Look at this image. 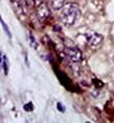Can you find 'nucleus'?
Masks as SVG:
<instances>
[{"label": "nucleus", "instance_id": "nucleus-10", "mask_svg": "<svg viewBox=\"0 0 114 123\" xmlns=\"http://www.w3.org/2000/svg\"><path fill=\"white\" fill-rule=\"evenodd\" d=\"M58 110L60 111H65V108H64V106L61 103H58Z\"/></svg>", "mask_w": 114, "mask_h": 123}, {"label": "nucleus", "instance_id": "nucleus-3", "mask_svg": "<svg viewBox=\"0 0 114 123\" xmlns=\"http://www.w3.org/2000/svg\"><path fill=\"white\" fill-rule=\"evenodd\" d=\"M36 16H37L38 20L40 21L41 23L45 22L47 19L49 18V16H50V11H49L48 6H47V5L44 3V2L37 6V11H36Z\"/></svg>", "mask_w": 114, "mask_h": 123}, {"label": "nucleus", "instance_id": "nucleus-1", "mask_svg": "<svg viewBox=\"0 0 114 123\" xmlns=\"http://www.w3.org/2000/svg\"><path fill=\"white\" fill-rule=\"evenodd\" d=\"M79 5L76 3H66L61 11V20L66 26H71L76 23L77 18L80 17Z\"/></svg>", "mask_w": 114, "mask_h": 123}, {"label": "nucleus", "instance_id": "nucleus-4", "mask_svg": "<svg viewBox=\"0 0 114 123\" xmlns=\"http://www.w3.org/2000/svg\"><path fill=\"white\" fill-rule=\"evenodd\" d=\"M102 41H103V36L97 34V33H92V34L88 35V37H87V43L90 46L98 45Z\"/></svg>", "mask_w": 114, "mask_h": 123}, {"label": "nucleus", "instance_id": "nucleus-2", "mask_svg": "<svg viewBox=\"0 0 114 123\" xmlns=\"http://www.w3.org/2000/svg\"><path fill=\"white\" fill-rule=\"evenodd\" d=\"M64 55L72 63H77L82 60V53L77 47H66L64 49Z\"/></svg>", "mask_w": 114, "mask_h": 123}, {"label": "nucleus", "instance_id": "nucleus-11", "mask_svg": "<svg viewBox=\"0 0 114 123\" xmlns=\"http://www.w3.org/2000/svg\"><path fill=\"white\" fill-rule=\"evenodd\" d=\"M34 2H35L36 6H38V5H40L41 3H43V0H34Z\"/></svg>", "mask_w": 114, "mask_h": 123}, {"label": "nucleus", "instance_id": "nucleus-9", "mask_svg": "<svg viewBox=\"0 0 114 123\" xmlns=\"http://www.w3.org/2000/svg\"><path fill=\"white\" fill-rule=\"evenodd\" d=\"M1 24H2V26H3V27H4V30H5V32H6V34H7V36H9V37H11V34H10V30H9V29H7V26H6V25H5V23H4V22H3V21H2V20H1Z\"/></svg>", "mask_w": 114, "mask_h": 123}, {"label": "nucleus", "instance_id": "nucleus-8", "mask_svg": "<svg viewBox=\"0 0 114 123\" xmlns=\"http://www.w3.org/2000/svg\"><path fill=\"white\" fill-rule=\"evenodd\" d=\"M24 110H25L26 111H32L33 110H34V105H33V103H28V104H25L24 105Z\"/></svg>", "mask_w": 114, "mask_h": 123}, {"label": "nucleus", "instance_id": "nucleus-5", "mask_svg": "<svg viewBox=\"0 0 114 123\" xmlns=\"http://www.w3.org/2000/svg\"><path fill=\"white\" fill-rule=\"evenodd\" d=\"M65 5V0H51L50 6L54 10H62V7Z\"/></svg>", "mask_w": 114, "mask_h": 123}, {"label": "nucleus", "instance_id": "nucleus-7", "mask_svg": "<svg viewBox=\"0 0 114 123\" xmlns=\"http://www.w3.org/2000/svg\"><path fill=\"white\" fill-rule=\"evenodd\" d=\"M29 43H30V45L34 47L35 49H37V47H38V43H37V41L35 40L34 36H33L32 34H29Z\"/></svg>", "mask_w": 114, "mask_h": 123}, {"label": "nucleus", "instance_id": "nucleus-6", "mask_svg": "<svg viewBox=\"0 0 114 123\" xmlns=\"http://www.w3.org/2000/svg\"><path fill=\"white\" fill-rule=\"evenodd\" d=\"M1 66L2 68L4 69V74L7 75V72H9V65H7V59L4 55L1 54Z\"/></svg>", "mask_w": 114, "mask_h": 123}]
</instances>
